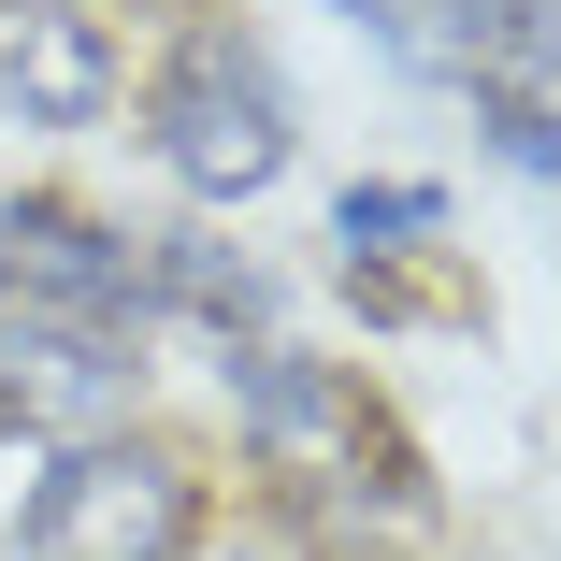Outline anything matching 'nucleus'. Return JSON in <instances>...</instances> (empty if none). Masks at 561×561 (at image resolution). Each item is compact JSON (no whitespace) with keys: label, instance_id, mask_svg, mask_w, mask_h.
I'll return each instance as SVG.
<instances>
[{"label":"nucleus","instance_id":"nucleus-7","mask_svg":"<svg viewBox=\"0 0 561 561\" xmlns=\"http://www.w3.org/2000/svg\"><path fill=\"white\" fill-rule=\"evenodd\" d=\"M101 87H116V44H101V15H72V0H0V101L44 130L101 116Z\"/></svg>","mask_w":561,"mask_h":561},{"label":"nucleus","instance_id":"nucleus-10","mask_svg":"<svg viewBox=\"0 0 561 561\" xmlns=\"http://www.w3.org/2000/svg\"><path fill=\"white\" fill-rule=\"evenodd\" d=\"M490 145H504L518 173H561V116H518V101H490Z\"/></svg>","mask_w":561,"mask_h":561},{"label":"nucleus","instance_id":"nucleus-8","mask_svg":"<svg viewBox=\"0 0 561 561\" xmlns=\"http://www.w3.org/2000/svg\"><path fill=\"white\" fill-rule=\"evenodd\" d=\"M145 288L187 302V317H216V331H245V346H260V317H274V288H260L231 245H173V260H145Z\"/></svg>","mask_w":561,"mask_h":561},{"label":"nucleus","instance_id":"nucleus-4","mask_svg":"<svg viewBox=\"0 0 561 561\" xmlns=\"http://www.w3.org/2000/svg\"><path fill=\"white\" fill-rule=\"evenodd\" d=\"M360 30H389L403 58L461 72V87H490V101H518V72L561 58V30L533 15V0H360Z\"/></svg>","mask_w":561,"mask_h":561},{"label":"nucleus","instance_id":"nucleus-1","mask_svg":"<svg viewBox=\"0 0 561 561\" xmlns=\"http://www.w3.org/2000/svg\"><path fill=\"white\" fill-rule=\"evenodd\" d=\"M159 159L202 187V202H245L288 173V87L245 30H187L173 72H159Z\"/></svg>","mask_w":561,"mask_h":561},{"label":"nucleus","instance_id":"nucleus-5","mask_svg":"<svg viewBox=\"0 0 561 561\" xmlns=\"http://www.w3.org/2000/svg\"><path fill=\"white\" fill-rule=\"evenodd\" d=\"M116 403H130L116 331H72V317H0V417H30V432H101Z\"/></svg>","mask_w":561,"mask_h":561},{"label":"nucleus","instance_id":"nucleus-9","mask_svg":"<svg viewBox=\"0 0 561 561\" xmlns=\"http://www.w3.org/2000/svg\"><path fill=\"white\" fill-rule=\"evenodd\" d=\"M432 216H446L432 187H360L346 202V245H403V231H432Z\"/></svg>","mask_w":561,"mask_h":561},{"label":"nucleus","instance_id":"nucleus-3","mask_svg":"<svg viewBox=\"0 0 561 561\" xmlns=\"http://www.w3.org/2000/svg\"><path fill=\"white\" fill-rule=\"evenodd\" d=\"M0 288L15 317H72V331H130L145 302V260L101 231V216H58V202H15V245H0Z\"/></svg>","mask_w":561,"mask_h":561},{"label":"nucleus","instance_id":"nucleus-2","mask_svg":"<svg viewBox=\"0 0 561 561\" xmlns=\"http://www.w3.org/2000/svg\"><path fill=\"white\" fill-rule=\"evenodd\" d=\"M187 547V476L159 446H72L30 490V561H173Z\"/></svg>","mask_w":561,"mask_h":561},{"label":"nucleus","instance_id":"nucleus-11","mask_svg":"<svg viewBox=\"0 0 561 561\" xmlns=\"http://www.w3.org/2000/svg\"><path fill=\"white\" fill-rule=\"evenodd\" d=\"M0 245H15V202H0Z\"/></svg>","mask_w":561,"mask_h":561},{"label":"nucleus","instance_id":"nucleus-6","mask_svg":"<svg viewBox=\"0 0 561 561\" xmlns=\"http://www.w3.org/2000/svg\"><path fill=\"white\" fill-rule=\"evenodd\" d=\"M245 417H260V446H274L288 476H389V446H375L360 389H346V375H317V360L245 346Z\"/></svg>","mask_w":561,"mask_h":561}]
</instances>
